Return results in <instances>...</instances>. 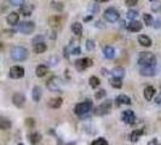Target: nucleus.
<instances>
[{
	"label": "nucleus",
	"mask_w": 161,
	"mask_h": 145,
	"mask_svg": "<svg viewBox=\"0 0 161 145\" xmlns=\"http://www.w3.org/2000/svg\"><path fill=\"white\" fill-rule=\"evenodd\" d=\"M33 10H34V6H33L32 4H22V5H21V9H20V12H21L23 16H30Z\"/></svg>",
	"instance_id": "obj_12"
},
{
	"label": "nucleus",
	"mask_w": 161,
	"mask_h": 145,
	"mask_svg": "<svg viewBox=\"0 0 161 145\" xmlns=\"http://www.w3.org/2000/svg\"><path fill=\"white\" fill-rule=\"evenodd\" d=\"M91 12H93V13H97L99 10V7L97 6V5H93V6H90V9H88Z\"/></svg>",
	"instance_id": "obj_41"
},
{
	"label": "nucleus",
	"mask_w": 161,
	"mask_h": 145,
	"mask_svg": "<svg viewBox=\"0 0 161 145\" xmlns=\"http://www.w3.org/2000/svg\"><path fill=\"white\" fill-rule=\"evenodd\" d=\"M25 125L29 126V127H33V126L35 125V121L33 120V119H27V120H25Z\"/></svg>",
	"instance_id": "obj_39"
},
{
	"label": "nucleus",
	"mask_w": 161,
	"mask_h": 145,
	"mask_svg": "<svg viewBox=\"0 0 161 145\" xmlns=\"http://www.w3.org/2000/svg\"><path fill=\"white\" fill-rule=\"evenodd\" d=\"M92 64H93V62L90 58H83V59H78L75 62V67L79 70H85L86 68H90Z\"/></svg>",
	"instance_id": "obj_8"
},
{
	"label": "nucleus",
	"mask_w": 161,
	"mask_h": 145,
	"mask_svg": "<svg viewBox=\"0 0 161 145\" xmlns=\"http://www.w3.org/2000/svg\"><path fill=\"white\" fill-rule=\"evenodd\" d=\"M143 20H144V23L147 24V25H151L153 22H154L153 16L149 15V13H144V15H143Z\"/></svg>",
	"instance_id": "obj_32"
},
{
	"label": "nucleus",
	"mask_w": 161,
	"mask_h": 145,
	"mask_svg": "<svg viewBox=\"0 0 161 145\" xmlns=\"http://www.w3.org/2000/svg\"><path fill=\"white\" fill-rule=\"evenodd\" d=\"M103 53H104V56H105L108 59H112V58L115 57V50H114L112 46H105Z\"/></svg>",
	"instance_id": "obj_24"
},
{
	"label": "nucleus",
	"mask_w": 161,
	"mask_h": 145,
	"mask_svg": "<svg viewBox=\"0 0 161 145\" xmlns=\"http://www.w3.org/2000/svg\"><path fill=\"white\" fill-rule=\"evenodd\" d=\"M137 16H138V12L135 11V10H130V11L127 12V18L131 20V21H133Z\"/></svg>",
	"instance_id": "obj_35"
},
{
	"label": "nucleus",
	"mask_w": 161,
	"mask_h": 145,
	"mask_svg": "<svg viewBox=\"0 0 161 145\" xmlns=\"http://www.w3.org/2000/svg\"><path fill=\"white\" fill-rule=\"evenodd\" d=\"M105 94H107V92L104 90H99L98 92H96L95 97H96V99H102L103 97H105Z\"/></svg>",
	"instance_id": "obj_37"
},
{
	"label": "nucleus",
	"mask_w": 161,
	"mask_h": 145,
	"mask_svg": "<svg viewBox=\"0 0 161 145\" xmlns=\"http://www.w3.org/2000/svg\"><path fill=\"white\" fill-rule=\"evenodd\" d=\"M62 103H63V100H62V98H55V99H51L50 100V103H49V105L51 107V108H53V109H58L61 105H62Z\"/></svg>",
	"instance_id": "obj_26"
},
{
	"label": "nucleus",
	"mask_w": 161,
	"mask_h": 145,
	"mask_svg": "<svg viewBox=\"0 0 161 145\" xmlns=\"http://www.w3.org/2000/svg\"><path fill=\"white\" fill-rule=\"evenodd\" d=\"M160 11H161V5H160Z\"/></svg>",
	"instance_id": "obj_47"
},
{
	"label": "nucleus",
	"mask_w": 161,
	"mask_h": 145,
	"mask_svg": "<svg viewBox=\"0 0 161 145\" xmlns=\"http://www.w3.org/2000/svg\"><path fill=\"white\" fill-rule=\"evenodd\" d=\"M160 104H161V103H160Z\"/></svg>",
	"instance_id": "obj_50"
},
{
	"label": "nucleus",
	"mask_w": 161,
	"mask_h": 145,
	"mask_svg": "<svg viewBox=\"0 0 161 145\" xmlns=\"http://www.w3.org/2000/svg\"><path fill=\"white\" fill-rule=\"evenodd\" d=\"M10 76L12 79H21V77L25 76V69L22 67H18V65L11 67V69H10Z\"/></svg>",
	"instance_id": "obj_9"
},
{
	"label": "nucleus",
	"mask_w": 161,
	"mask_h": 145,
	"mask_svg": "<svg viewBox=\"0 0 161 145\" xmlns=\"http://www.w3.org/2000/svg\"><path fill=\"white\" fill-rule=\"evenodd\" d=\"M20 145H22V144H20Z\"/></svg>",
	"instance_id": "obj_49"
},
{
	"label": "nucleus",
	"mask_w": 161,
	"mask_h": 145,
	"mask_svg": "<svg viewBox=\"0 0 161 145\" xmlns=\"http://www.w3.org/2000/svg\"><path fill=\"white\" fill-rule=\"evenodd\" d=\"M91 145H108V142H107L104 138H97L96 140L92 142Z\"/></svg>",
	"instance_id": "obj_33"
},
{
	"label": "nucleus",
	"mask_w": 161,
	"mask_h": 145,
	"mask_svg": "<svg viewBox=\"0 0 161 145\" xmlns=\"http://www.w3.org/2000/svg\"><path fill=\"white\" fill-rule=\"evenodd\" d=\"M29 140H30V144L32 145H37L38 143L41 140L40 133H38V132L30 133V134H29Z\"/></svg>",
	"instance_id": "obj_22"
},
{
	"label": "nucleus",
	"mask_w": 161,
	"mask_h": 145,
	"mask_svg": "<svg viewBox=\"0 0 161 145\" xmlns=\"http://www.w3.org/2000/svg\"><path fill=\"white\" fill-rule=\"evenodd\" d=\"M80 52H81L80 47H75L72 50V55H80Z\"/></svg>",
	"instance_id": "obj_43"
},
{
	"label": "nucleus",
	"mask_w": 161,
	"mask_h": 145,
	"mask_svg": "<svg viewBox=\"0 0 161 145\" xmlns=\"http://www.w3.org/2000/svg\"><path fill=\"white\" fill-rule=\"evenodd\" d=\"M127 29H128L130 32L137 33V32H139V30L142 29V23L136 21V20H133V21L130 22V24H127Z\"/></svg>",
	"instance_id": "obj_13"
},
{
	"label": "nucleus",
	"mask_w": 161,
	"mask_h": 145,
	"mask_svg": "<svg viewBox=\"0 0 161 145\" xmlns=\"http://www.w3.org/2000/svg\"><path fill=\"white\" fill-rule=\"evenodd\" d=\"M11 57L15 60H18V62L25 60L28 57V51L22 46H13L11 48Z\"/></svg>",
	"instance_id": "obj_3"
},
{
	"label": "nucleus",
	"mask_w": 161,
	"mask_h": 145,
	"mask_svg": "<svg viewBox=\"0 0 161 145\" xmlns=\"http://www.w3.org/2000/svg\"><path fill=\"white\" fill-rule=\"evenodd\" d=\"M49 23L51 27H58L61 24V18L58 16H52V17H50Z\"/></svg>",
	"instance_id": "obj_30"
},
{
	"label": "nucleus",
	"mask_w": 161,
	"mask_h": 145,
	"mask_svg": "<svg viewBox=\"0 0 161 145\" xmlns=\"http://www.w3.org/2000/svg\"><path fill=\"white\" fill-rule=\"evenodd\" d=\"M110 85H112L114 88H121V86H123V81H121V79L113 76L112 79H110Z\"/></svg>",
	"instance_id": "obj_29"
},
{
	"label": "nucleus",
	"mask_w": 161,
	"mask_h": 145,
	"mask_svg": "<svg viewBox=\"0 0 161 145\" xmlns=\"http://www.w3.org/2000/svg\"><path fill=\"white\" fill-rule=\"evenodd\" d=\"M7 23L10 25H16V24L20 22V15L17 12H11L10 15H7V18H6Z\"/></svg>",
	"instance_id": "obj_14"
},
{
	"label": "nucleus",
	"mask_w": 161,
	"mask_h": 145,
	"mask_svg": "<svg viewBox=\"0 0 161 145\" xmlns=\"http://www.w3.org/2000/svg\"><path fill=\"white\" fill-rule=\"evenodd\" d=\"M141 74L143 76H153L155 75V67H141Z\"/></svg>",
	"instance_id": "obj_17"
},
{
	"label": "nucleus",
	"mask_w": 161,
	"mask_h": 145,
	"mask_svg": "<svg viewBox=\"0 0 161 145\" xmlns=\"http://www.w3.org/2000/svg\"><path fill=\"white\" fill-rule=\"evenodd\" d=\"M52 9L57 10V11H62L63 9H64V5H63L62 2H52Z\"/></svg>",
	"instance_id": "obj_36"
},
{
	"label": "nucleus",
	"mask_w": 161,
	"mask_h": 145,
	"mask_svg": "<svg viewBox=\"0 0 161 145\" xmlns=\"http://www.w3.org/2000/svg\"><path fill=\"white\" fill-rule=\"evenodd\" d=\"M72 30L75 35L80 36L83 34V24L79 23V22H75V23L72 24Z\"/></svg>",
	"instance_id": "obj_23"
},
{
	"label": "nucleus",
	"mask_w": 161,
	"mask_h": 145,
	"mask_svg": "<svg viewBox=\"0 0 161 145\" xmlns=\"http://www.w3.org/2000/svg\"><path fill=\"white\" fill-rule=\"evenodd\" d=\"M142 134H143V131H142V130H136V131H132L131 135H130V139H131V142L137 143V142L139 140V138L142 137Z\"/></svg>",
	"instance_id": "obj_25"
},
{
	"label": "nucleus",
	"mask_w": 161,
	"mask_h": 145,
	"mask_svg": "<svg viewBox=\"0 0 161 145\" xmlns=\"http://www.w3.org/2000/svg\"><path fill=\"white\" fill-rule=\"evenodd\" d=\"M92 108H93L92 102L90 99H86L85 102L79 103V104L75 105L74 112L78 116H86L87 114H90L92 111Z\"/></svg>",
	"instance_id": "obj_2"
},
{
	"label": "nucleus",
	"mask_w": 161,
	"mask_h": 145,
	"mask_svg": "<svg viewBox=\"0 0 161 145\" xmlns=\"http://www.w3.org/2000/svg\"><path fill=\"white\" fill-rule=\"evenodd\" d=\"M47 88L52 92H58L60 91V82H58V79L57 77H51L49 81H47Z\"/></svg>",
	"instance_id": "obj_11"
},
{
	"label": "nucleus",
	"mask_w": 161,
	"mask_h": 145,
	"mask_svg": "<svg viewBox=\"0 0 161 145\" xmlns=\"http://www.w3.org/2000/svg\"><path fill=\"white\" fill-rule=\"evenodd\" d=\"M104 18H105L108 22H110V23H115V22L120 18V15H119V12L116 11L115 9L109 7V9H107V10L104 11Z\"/></svg>",
	"instance_id": "obj_4"
},
{
	"label": "nucleus",
	"mask_w": 161,
	"mask_h": 145,
	"mask_svg": "<svg viewBox=\"0 0 161 145\" xmlns=\"http://www.w3.org/2000/svg\"><path fill=\"white\" fill-rule=\"evenodd\" d=\"M160 90H161V86H160Z\"/></svg>",
	"instance_id": "obj_48"
},
{
	"label": "nucleus",
	"mask_w": 161,
	"mask_h": 145,
	"mask_svg": "<svg viewBox=\"0 0 161 145\" xmlns=\"http://www.w3.org/2000/svg\"><path fill=\"white\" fill-rule=\"evenodd\" d=\"M113 76H115V77H119V79L124 77V76H125L124 68H120V67H116V68H114V69H113Z\"/></svg>",
	"instance_id": "obj_27"
},
{
	"label": "nucleus",
	"mask_w": 161,
	"mask_h": 145,
	"mask_svg": "<svg viewBox=\"0 0 161 145\" xmlns=\"http://www.w3.org/2000/svg\"><path fill=\"white\" fill-rule=\"evenodd\" d=\"M110 108H112V100H105L103 102L101 105H98L97 108L95 109V114L96 115H105L110 111Z\"/></svg>",
	"instance_id": "obj_5"
},
{
	"label": "nucleus",
	"mask_w": 161,
	"mask_h": 145,
	"mask_svg": "<svg viewBox=\"0 0 161 145\" xmlns=\"http://www.w3.org/2000/svg\"><path fill=\"white\" fill-rule=\"evenodd\" d=\"M97 2H105V1H108V0H96Z\"/></svg>",
	"instance_id": "obj_45"
},
{
	"label": "nucleus",
	"mask_w": 161,
	"mask_h": 145,
	"mask_svg": "<svg viewBox=\"0 0 161 145\" xmlns=\"http://www.w3.org/2000/svg\"><path fill=\"white\" fill-rule=\"evenodd\" d=\"M88 82H90V86L92 88H97L99 85H101V81H99V79L97 76H91L90 80H88Z\"/></svg>",
	"instance_id": "obj_31"
},
{
	"label": "nucleus",
	"mask_w": 161,
	"mask_h": 145,
	"mask_svg": "<svg viewBox=\"0 0 161 145\" xmlns=\"http://www.w3.org/2000/svg\"><path fill=\"white\" fill-rule=\"evenodd\" d=\"M138 64L141 67H155L156 57L151 52H142L138 57Z\"/></svg>",
	"instance_id": "obj_1"
},
{
	"label": "nucleus",
	"mask_w": 161,
	"mask_h": 145,
	"mask_svg": "<svg viewBox=\"0 0 161 145\" xmlns=\"http://www.w3.org/2000/svg\"><path fill=\"white\" fill-rule=\"evenodd\" d=\"M11 128V121L4 116H0V130L5 131V130H10Z\"/></svg>",
	"instance_id": "obj_18"
},
{
	"label": "nucleus",
	"mask_w": 161,
	"mask_h": 145,
	"mask_svg": "<svg viewBox=\"0 0 161 145\" xmlns=\"http://www.w3.org/2000/svg\"><path fill=\"white\" fill-rule=\"evenodd\" d=\"M149 1H154V0H149Z\"/></svg>",
	"instance_id": "obj_46"
},
{
	"label": "nucleus",
	"mask_w": 161,
	"mask_h": 145,
	"mask_svg": "<svg viewBox=\"0 0 161 145\" xmlns=\"http://www.w3.org/2000/svg\"><path fill=\"white\" fill-rule=\"evenodd\" d=\"M9 1H10L11 5H15V6H16V5H22V4H25V0H9Z\"/></svg>",
	"instance_id": "obj_38"
},
{
	"label": "nucleus",
	"mask_w": 161,
	"mask_h": 145,
	"mask_svg": "<svg viewBox=\"0 0 161 145\" xmlns=\"http://www.w3.org/2000/svg\"><path fill=\"white\" fill-rule=\"evenodd\" d=\"M42 40H44V36H37V37L33 40V42H34V44H38V42H42Z\"/></svg>",
	"instance_id": "obj_42"
},
{
	"label": "nucleus",
	"mask_w": 161,
	"mask_h": 145,
	"mask_svg": "<svg viewBox=\"0 0 161 145\" xmlns=\"http://www.w3.org/2000/svg\"><path fill=\"white\" fill-rule=\"evenodd\" d=\"M41 98V88L39 86H35L33 88V100L34 102H39Z\"/></svg>",
	"instance_id": "obj_28"
},
{
	"label": "nucleus",
	"mask_w": 161,
	"mask_h": 145,
	"mask_svg": "<svg viewBox=\"0 0 161 145\" xmlns=\"http://www.w3.org/2000/svg\"><path fill=\"white\" fill-rule=\"evenodd\" d=\"M12 103L16 105V107L22 108V107L25 105V94H22V93H15L13 97H12Z\"/></svg>",
	"instance_id": "obj_10"
},
{
	"label": "nucleus",
	"mask_w": 161,
	"mask_h": 145,
	"mask_svg": "<svg viewBox=\"0 0 161 145\" xmlns=\"http://www.w3.org/2000/svg\"><path fill=\"white\" fill-rule=\"evenodd\" d=\"M96 47V44L93 40H87L86 41V50L87 51H93Z\"/></svg>",
	"instance_id": "obj_34"
},
{
	"label": "nucleus",
	"mask_w": 161,
	"mask_h": 145,
	"mask_svg": "<svg viewBox=\"0 0 161 145\" xmlns=\"http://www.w3.org/2000/svg\"><path fill=\"white\" fill-rule=\"evenodd\" d=\"M148 145H160V144H159V142H158L156 139H153L151 142H149Z\"/></svg>",
	"instance_id": "obj_44"
},
{
	"label": "nucleus",
	"mask_w": 161,
	"mask_h": 145,
	"mask_svg": "<svg viewBox=\"0 0 161 145\" xmlns=\"http://www.w3.org/2000/svg\"><path fill=\"white\" fill-rule=\"evenodd\" d=\"M34 52L35 53H44L46 50H47V46H46V44L42 41V42H38V44H34Z\"/></svg>",
	"instance_id": "obj_21"
},
{
	"label": "nucleus",
	"mask_w": 161,
	"mask_h": 145,
	"mask_svg": "<svg viewBox=\"0 0 161 145\" xmlns=\"http://www.w3.org/2000/svg\"><path fill=\"white\" fill-rule=\"evenodd\" d=\"M35 29V24L33 22H22V23L18 25V30L22 33V34H32Z\"/></svg>",
	"instance_id": "obj_6"
},
{
	"label": "nucleus",
	"mask_w": 161,
	"mask_h": 145,
	"mask_svg": "<svg viewBox=\"0 0 161 145\" xmlns=\"http://www.w3.org/2000/svg\"><path fill=\"white\" fill-rule=\"evenodd\" d=\"M47 70H49V68H47L45 64H40V65L37 67L35 74H37L38 77H42V76H45V75L47 74Z\"/></svg>",
	"instance_id": "obj_19"
},
{
	"label": "nucleus",
	"mask_w": 161,
	"mask_h": 145,
	"mask_svg": "<svg viewBox=\"0 0 161 145\" xmlns=\"http://www.w3.org/2000/svg\"><path fill=\"white\" fill-rule=\"evenodd\" d=\"M116 104L118 105H130L131 99H130V97L125 96V94H120L116 98Z\"/></svg>",
	"instance_id": "obj_16"
},
{
	"label": "nucleus",
	"mask_w": 161,
	"mask_h": 145,
	"mask_svg": "<svg viewBox=\"0 0 161 145\" xmlns=\"http://www.w3.org/2000/svg\"><path fill=\"white\" fill-rule=\"evenodd\" d=\"M155 96V88L153 86H147L144 88V98L147 100H151Z\"/></svg>",
	"instance_id": "obj_15"
},
{
	"label": "nucleus",
	"mask_w": 161,
	"mask_h": 145,
	"mask_svg": "<svg viewBox=\"0 0 161 145\" xmlns=\"http://www.w3.org/2000/svg\"><path fill=\"white\" fill-rule=\"evenodd\" d=\"M125 2H126L127 6H133V5H136L137 2H138V0H126Z\"/></svg>",
	"instance_id": "obj_40"
},
{
	"label": "nucleus",
	"mask_w": 161,
	"mask_h": 145,
	"mask_svg": "<svg viewBox=\"0 0 161 145\" xmlns=\"http://www.w3.org/2000/svg\"><path fill=\"white\" fill-rule=\"evenodd\" d=\"M138 42H139L142 46H144V47H149V46H151V40H150V37L147 35H139L138 36Z\"/></svg>",
	"instance_id": "obj_20"
},
{
	"label": "nucleus",
	"mask_w": 161,
	"mask_h": 145,
	"mask_svg": "<svg viewBox=\"0 0 161 145\" xmlns=\"http://www.w3.org/2000/svg\"><path fill=\"white\" fill-rule=\"evenodd\" d=\"M121 117H123V121L127 125H133L136 122V115L132 110H125Z\"/></svg>",
	"instance_id": "obj_7"
}]
</instances>
